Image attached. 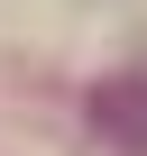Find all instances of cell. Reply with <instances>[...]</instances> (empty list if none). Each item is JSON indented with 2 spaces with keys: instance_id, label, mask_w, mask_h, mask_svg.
Here are the masks:
<instances>
[{
  "instance_id": "1",
  "label": "cell",
  "mask_w": 147,
  "mask_h": 156,
  "mask_svg": "<svg viewBox=\"0 0 147 156\" xmlns=\"http://www.w3.org/2000/svg\"><path fill=\"white\" fill-rule=\"evenodd\" d=\"M92 119H101L129 156H147V73H120V83H101V92H92Z\"/></svg>"
}]
</instances>
